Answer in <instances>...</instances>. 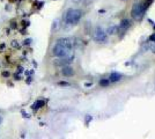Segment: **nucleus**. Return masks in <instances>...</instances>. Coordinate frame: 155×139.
I'll return each mask as SVG.
<instances>
[{"label":"nucleus","mask_w":155,"mask_h":139,"mask_svg":"<svg viewBox=\"0 0 155 139\" xmlns=\"http://www.w3.org/2000/svg\"><path fill=\"white\" fill-rule=\"evenodd\" d=\"M81 17H82V12L80 9L71 8V9H69L66 12L64 20H65V22L67 24H77Z\"/></svg>","instance_id":"f257e3e1"},{"label":"nucleus","mask_w":155,"mask_h":139,"mask_svg":"<svg viewBox=\"0 0 155 139\" xmlns=\"http://www.w3.org/2000/svg\"><path fill=\"white\" fill-rule=\"evenodd\" d=\"M71 51H72L71 49L65 48V46H63V45H60L58 43H56L55 46L52 48V55L58 57V58H66V57H69Z\"/></svg>","instance_id":"f03ea898"},{"label":"nucleus","mask_w":155,"mask_h":139,"mask_svg":"<svg viewBox=\"0 0 155 139\" xmlns=\"http://www.w3.org/2000/svg\"><path fill=\"white\" fill-rule=\"evenodd\" d=\"M94 39L98 43H104L107 42V33L102 28H96L94 31Z\"/></svg>","instance_id":"7ed1b4c3"},{"label":"nucleus","mask_w":155,"mask_h":139,"mask_svg":"<svg viewBox=\"0 0 155 139\" xmlns=\"http://www.w3.org/2000/svg\"><path fill=\"white\" fill-rule=\"evenodd\" d=\"M144 12H145V9L143 8V5H140V3L134 5L133 8H132V16H133V19H136V20L143 19Z\"/></svg>","instance_id":"20e7f679"},{"label":"nucleus","mask_w":155,"mask_h":139,"mask_svg":"<svg viewBox=\"0 0 155 139\" xmlns=\"http://www.w3.org/2000/svg\"><path fill=\"white\" fill-rule=\"evenodd\" d=\"M57 43L60 44V45H63V46H65V48H69V49H71V50H72V48H73V44H72V42H71L70 38H65V37L59 38V39L57 41Z\"/></svg>","instance_id":"39448f33"},{"label":"nucleus","mask_w":155,"mask_h":139,"mask_svg":"<svg viewBox=\"0 0 155 139\" xmlns=\"http://www.w3.org/2000/svg\"><path fill=\"white\" fill-rule=\"evenodd\" d=\"M62 74L65 75V77H72V75L74 74V70H73L71 66H65V67H63V70H62Z\"/></svg>","instance_id":"423d86ee"},{"label":"nucleus","mask_w":155,"mask_h":139,"mask_svg":"<svg viewBox=\"0 0 155 139\" xmlns=\"http://www.w3.org/2000/svg\"><path fill=\"white\" fill-rule=\"evenodd\" d=\"M44 101H42V100H37L33 106H31V108L34 109V110H37V109H39V108H42L43 106H44Z\"/></svg>","instance_id":"0eeeda50"},{"label":"nucleus","mask_w":155,"mask_h":139,"mask_svg":"<svg viewBox=\"0 0 155 139\" xmlns=\"http://www.w3.org/2000/svg\"><path fill=\"white\" fill-rule=\"evenodd\" d=\"M109 79H110L111 82H113V81H118V80L122 79V74H119V73H112V74L110 75Z\"/></svg>","instance_id":"6e6552de"},{"label":"nucleus","mask_w":155,"mask_h":139,"mask_svg":"<svg viewBox=\"0 0 155 139\" xmlns=\"http://www.w3.org/2000/svg\"><path fill=\"white\" fill-rule=\"evenodd\" d=\"M129 26H130L129 21H127V20H125V21H123V22H122V24L119 26V28H118V29H122V30L124 29V31H125V29H126V28H127Z\"/></svg>","instance_id":"1a4fd4ad"},{"label":"nucleus","mask_w":155,"mask_h":139,"mask_svg":"<svg viewBox=\"0 0 155 139\" xmlns=\"http://www.w3.org/2000/svg\"><path fill=\"white\" fill-rule=\"evenodd\" d=\"M117 30H118V27H111V28L108 30V33H109V34H116Z\"/></svg>","instance_id":"9d476101"},{"label":"nucleus","mask_w":155,"mask_h":139,"mask_svg":"<svg viewBox=\"0 0 155 139\" xmlns=\"http://www.w3.org/2000/svg\"><path fill=\"white\" fill-rule=\"evenodd\" d=\"M12 46H14L15 49H20L21 45H20V43H19L17 41H13V42H12Z\"/></svg>","instance_id":"9b49d317"},{"label":"nucleus","mask_w":155,"mask_h":139,"mask_svg":"<svg viewBox=\"0 0 155 139\" xmlns=\"http://www.w3.org/2000/svg\"><path fill=\"white\" fill-rule=\"evenodd\" d=\"M1 75H2L3 78H9V75H10V73H9V71H3V72L1 73Z\"/></svg>","instance_id":"f8f14e48"},{"label":"nucleus","mask_w":155,"mask_h":139,"mask_svg":"<svg viewBox=\"0 0 155 139\" xmlns=\"http://www.w3.org/2000/svg\"><path fill=\"white\" fill-rule=\"evenodd\" d=\"M21 113H22V115H23V117H24V118H29V117H30V116H29V114H27L24 110H22Z\"/></svg>","instance_id":"ddd939ff"},{"label":"nucleus","mask_w":155,"mask_h":139,"mask_svg":"<svg viewBox=\"0 0 155 139\" xmlns=\"http://www.w3.org/2000/svg\"><path fill=\"white\" fill-rule=\"evenodd\" d=\"M14 79H15V80H20V79H21V75H20V74H17V73H16V74H14Z\"/></svg>","instance_id":"4468645a"},{"label":"nucleus","mask_w":155,"mask_h":139,"mask_svg":"<svg viewBox=\"0 0 155 139\" xmlns=\"http://www.w3.org/2000/svg\"><path fill=\"white\" fill-rule=\"evenodd\" d=\"M23 72V67L22 66H19L17 67V73H22Z\"/></svg>","instance_id":"2eb2a0df"},{"label":"nucleus","mask_w":155,"mask_h":139,"mask_svg":"<svg viewBox=\"0 0 155 139\" xmlns=\"http://www.w3.org/2000/svg\"><path fill=\"white\" fill-rule=\"evenodd\" d=\"M30 42H31V39H26V41H24V45H27V44H30Z\"/></svg>","instance_id":"dca6fc26"},{"label":"nucleus","mask_w":155,"mask_h":139,"mask_svg":"<svg viewBox=\"0 0 155 139\" xmlns=\"http://www.w3.org/2000/svg\"><path fill=\"white\" fill-rule=\"evenodd\" d=\"M151 41L155 43V35H152V36H151Z\"/></svg>","instance_id":"f3484780"}]
</instances>
